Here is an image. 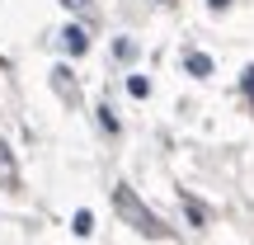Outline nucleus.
I'll use <instances>...</instances> for the list:
<instances>
[{"instance_id": "f257e3e1", "label": "nucleus", "mask_w": 254, "mask_h": 245, "mask_svg": "<svg viewBox=\"0 0 254 245\" xmlns=\"http://www.w3.org/2000/svg\"><path fill=\"white\" fill-rule=\"evenodd\" d=\"M113 203H118V212H123L127 222H132L136 231H141V236H165L160 217H155V212H146L141 203H136V193L127 189V184H118V189H113Z\"/></svg>"}, {"instance_id": "f03ea898", "label": "nucleus", "mask_w": 254, "mask_h": 245, "mask_svg": "<svg viewBox=\"0 0 254 245\" xmlns=\"http://www.w3.org/2000/svg\"><path fill=\"white\" fill-rule=\"evenodd\" d=\"M62 43H66V52H71V57H80L85 52V47H90V33H85V28H66V33H62Z\"/></svg>"}, {"instance_id": "7ed1b4c3", "label": "nucleus", "mask_w": 254, "mask_h": 245, "mask_svg": "<svg viewBox=\"0 0 254 245\" xmlns=\"http://www.w3.org/2000/svg\"><path fill=\"white\" fill-rule=\"evenodd\" d=\"M184 66H189V76H212V57L207 52H189Z\"/></svg>"}, {"instance_id": "20e7f679", "label": "nucleus", "mask_w": 254, "mask_h": 245, "mask_svg": "<svg viewBox=\"0 0 254 245\" xmlns=\"http://www.w3.org/2000/svg\"><path fill=\"white\" fill-rule=\"evenodd\" d=\"M127 94H132V99H146V94H151V81H146V76H127Z\"/></svg>"}, {"instance_id": "39448f33", "label": "nucleus", "mask_w": 254, "mask_h": 245, "mask_svg": "<svg viewBox=\"0 0 254 245\" xmlns=\"http://www.w3.org/2000/svg\"><path fill=\"white\" fill-rule=\"evenodd\" d=\"M0 179L14 184V161H9V146H5V142H0Z\"/></svg>"}, {"instance_id": "423d86ee", "label": "nucleus", "mask_w": 254, "mask_h": 245, "mask_svg": "<svg viewBox=\"0 0 254 245\" xmlns=\"http://www.w3.org/2000/svg\"><path fill=\"white\" fill-rule=\"evenodd\" d=\"M90 231H94V217H90V212H75V236H90Z\"/></svg>"}, {"instance_id": "0eeeda50", "label": "nucleus", "mask_w": 254, "mask_h": 245, "mask_svg": "<svg viewBox=\"0 0 254 245\" xmlns=\"http://www.w3.org/2000/svg\"><path fill=\"white\" fill-rule=\"evenodd\" d=\"M99 127H104V132H118V118H113V109H109V104H104V109H99Z\"/></svg>"}, {"instance_id": "6e6552de", "label": "nucleus", "mask_w": 254, "mask_h": 245, "mask_svg": "<svg viewBox=\"0 0 254 245\" xmlns=\"http://www.w3.org/2000/svg\"><path fill=\"white\" fill-rule=\"evenodd\" d=\"M240 90H245L250 99H254V66H245V76H240Z\"/></svg>"}, {"instance_id": "1a4fd4ad", "label": "nucleus", "mask_w": 254, "mask_h": 245, "mask_svg": "<svg viewBox=\"0 0 254 245\" xmlns=\"http://www.w3.org/2000/svg\"><path fill=\"white\" fill-rule=\"evenodd\" d=\"M207 5H212V9H226V5H231V0H207Z\"/></svg>"}, {"instance_id": "9d476101", "label": "nucleus", "mask_w": 254, "mask_h": 245, "mask_svg": "<svg viewBox=\"0 0 254 245\" xmlns=\"http://www.w3.org/2000/svg\"><path fill=\"white\" fill-rule=\"evenodd\" d=\"M62 5H90V0H62Z\"/></svg>"}]
</instances>
